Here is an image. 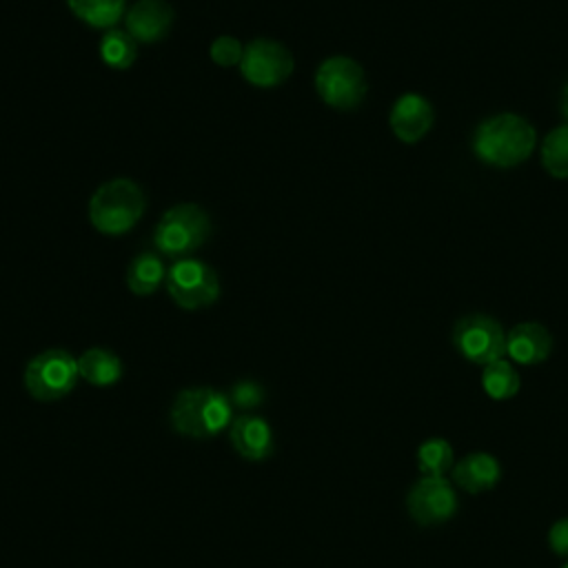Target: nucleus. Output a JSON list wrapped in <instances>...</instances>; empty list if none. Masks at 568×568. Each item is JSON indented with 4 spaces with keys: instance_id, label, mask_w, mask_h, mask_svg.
<instances>
[{
    "instance_id": "nucleus-1",
    "label": "nucleus",
    "mask_w": 568,
    "mask_h": 568,
    "mask_svg": "<svg viewBox=\"0 0 568 568\" xmlns=\"http://www.w3.org/2000/svg\"><path fill=\"white\" fill-rule=\"evenodd\" d=\"M537 144L535 126L517 113H495L473 133V153L488 166L510 169L526 162Z\"/></svg>"
},
{
    "instance_id": "nucleus-2",
    "label": "nucleus",
    "mask_w": 568,
    "mask_h": 568,
    "mask_svg": "<svg viewBox=\"0 0 568 568\" xmlns=\"http://www.w3.org/2000/svg\"><path fill=\"white\" fill-rule=\"evenodd\" d=\"M169 419L180 435L191 439H209L231 426L233 404L229 395L211 386L184 388L175 395Z\"/></svg>"
},
{
    "instance_id": "nucleus-3",
    "label": "nucleus",
    "mask_w": 568,
    "mask_h": 568,
    "mask_svg": "<svg viewBox=\"0 0 568 568\" xmlns=\"http://www.w3.org/2000/svg\"><path fill=\"white\" fill-rule=\"evenodd\" d=\"M144 206L146 200L140 184L129 178H115L93 191L89 220L93 229L104 235H122L140 222Z\"/></svg>"
},
{
    "instance_id": "nucleus-4",
    "label": "nucleus",
    "mask_w": 568,
    "mask_h": 568,
    "mask_svg": "<svg viewBox=\"0 0 568 568\" xmlns=\"http://www.w3.org/2000/svg\"><path fill=\"white\" fill-rule=\"evenodd\" d=\"M211 235V217L195 202H180L162 213L153 231V246L160 255L182 260L197 251Z\"/></svg>"
},
{
    "instance_id": "nucleus-5",
    "label": "nucleus",
    "mask_w": 568,
    "mask_h": 568,
    "mask_svg": "<svg viewBox=\"0 0 568 568\" xmlns=\"http://www.w3.org/2000/svg\"><path fill=\"white\" fill-rule=\"evenodd\" d=\"M80 379L78 359L64 348H47L31 357L22 373L24 390L38 402L67 397Z\"/></svg>"
},
{
    "instance_id": "nucleus-6",
    "label": "nucleus",
    "mask_w": 568,
    "mask_h": 568,
    "mask_svg": "<svg viewBox=\"0 0 568 568\" xmlns=\"http://www.w3.org/2000/svg\"><path fill=\"white\" fill-rule=\"evenodd\" d=\"M366 89L364 69L348 55H331L315 71V91L333 109H357L366 98Z\"/></svg>"
},
{
    "instance_id": "nucleus-7",
    "label": "nucleus",
    "mask_w": 568,
    "mask_h": 568,
    "mask_svg": "<svg viewBox=\"0 0 568 568\" xmlns=\"http://www.w3.org/2000/svg\"><path fill=\"white\" fill-rule=\"evenodd\" d=\"M164 284L171 300L184 311L204 308L220 297L217 273L209 264L193 257L175 260L166 268Z\"/></svg>"
},
{
    "instance_id": "nucleus-8",
    "label": "nucleus",
    "mask_w": 568,
    "mask_h": 568,
    "mask_svg": "<svg viewBox=\"0 0 568 568\" xmlns=\"http://www.w3.org/2000/svg\"><path fill=\"white\" fill-rule=\"evenodd\" d=\"M453 344L464 359L486 366L506 355V331L495 317L470 313L455 322Z\"/></svg>"
},
{
    "instance_id": "nucleus-9",
    "label": "nucleus",
    "mask_w": 568,
    "mask_h": 568,
    "mask_svg": "<svg viewBox=\"0 0 568 568\" xmlns=\"http://www.w3.org/2000/svg\"><path fill=\"white\" fill-rule=\"evenodd\" d=\"M295 69L293 53L277 40L257 38L244 44L240 73L242 78L260 89H271L288 80Z\"/></svg>"
},
{
    "instance_id": "nucleus-10",
    "label": "nucleus",
    "mask_w": 568,
    "mask_h": 568,
    "mask_svg": "<svg viewBox=\"0 0 568 568\" xmlns=\"http://www.w3.org/2000/svg\"><path fill=\"white\" fill-rule=\"evenodd\" d=\"M406 510L419 526H437L457 513V490L450 479L422 475L406 493Z\"/></svg>"
},
{
    "instance_id": "nucleus-11",
    "label": "nucleus",
    "mask_w": 568,
    "mask_h": 568,
    "mask_svg": "<svg viewBox=\"0 0 568 568\" xmlns=\"http://www.w3.org/2000/svg\"><path fill=\"white\" fill-rule=\"evenodd\" d=\"M435 122V111L433 104L419 95V93H402L388 113V124L390 131L397 140L406 142V144H415L422 138H426V133L430 131Z\"/></svg>"
},
{
    "instance_id": "nucleus-12",
    "label": "nucleus",
    "mask_w": 568,
    "mask_h": 568,
    "mask_svg": "<svg viewBox=\"0 0 568 568\" xmlns=\"http://www.w3.org/2000/svg\"><path fill=\"white\" fill-rule=\"evenodd\" d=\"M173 24V7L164 0H138L124 13L126 33L142 44L160 42Z\"/></svg>"
},
{
    "instance_id": "nucleus-13",
    "label": "nucleus",
    "mask_w": 568,
    "mask_h": 568,
    "mask_svg": "<svg viewBox=\"0 0 568 568\" xmlns=\"http://www.w3.org/2000/svg\"><path fill=\"white\" fill-rule=\"evenodd\" d=\"M552 351V335L539 322H519L506 333V355L521 366L541 364Z\"/></svg>"
},
{
    "instance_id": "nucleus-14",
    "label": "nucleus",
    "mask_w": 568,
    "mask_h": 568,
    "mask_svg": "<svg viewBox=\"0 0 568 568\" xmlns=\"http://www.w3.org/2000/svg\"><path fill=\"white\" fill-rule=\"evenodd\" d=\"M229 439L235 453L248 462H262L273 453V430L260 415L235 417L229 426Z\"/></svg>"
},
{
    "instance_id": "nucleus-15",
    "label": "nucleus",
    "mask_w": 568,
    "mask_h": 568,
    "mask_svg": "<svg viewBox=\"0 0 568 568\" xmlns=\"http://www.w3.org/2000/svg\"><path fill=\"white\" fill-rule=\"evenodd\" d=\"M450 475H453L455 488L477 495V493H486L493 486H497V481L501 477V466H499L497 457H493L490 453L477 450V453H468L459 462H455L450 468Z\"/></svg>"
},
{
    "instance_id": "nucleus-16",
    "label": "nucleus",
    "mask_w": 568,
    "mask_h": 568,
    "mask_svg": "<svg viewBox=\"0 0 568 568\" xmlns=\"http://www.w3.org/2000/svg\"><path fill=\"white\" fill-rule=\"evenodd\" d=\"M78 371L91 386H111L122 377V362L113 351L93 346L78 357Z\"/></svg>"
},
{
    "instance_id": "nucleus-17",
    "label": "nucleus",
    "mask_w": 568,
    "mask_h": 568,
    "mask_svg": "<svg viewBox=\"0 0 568 568\" xmlns=\"http://www.w3.org/2000/svg\"><path fill=\"white\" fill-rule=\"evenodd\" d=\"M166 280V266L158 253H140L129 262L126 286L135 295H151Z\"/></svg>"
},
{
    "instance_id": "nucleus-18",
    "label": "nucleus",
    "mask_w": 568,
    "mask_h": 568,
    "mask_svg": "<svg viewBox=\"0 0 568 568\" xmlns=\"http://www.w3.org/2000/svg\"><path fill=\"white\" fill-rule=\"evenodd\" d=\"M71 13L93 29H113L124 16L126 0H67Z\"/></svg>"
},
{
    "instance_id": "nucleus-19",
    "label": "nucleus",
    "mask_w": 568,
    "mask_h": 568,
    "mask_svg": "<svg viewBox=\"0 0 568 568\" xmlns=\"http://www.w3.org/2000/svg\"><path fill=\"white\" fill-rule=\"evenodd\" d=\"M519 386H521V379L517 368L504 357L486 364L481 371V388L486 390L488 397L497 402L515 397L519 393Z\"/></svg>"
},
{
    "instance_id": "nucleus-20",
    "label": "nucleus",
    "mask_w": 568,
    "mask_h": 568,
    "mask_svg": "<svg viewBox=\"0 0 568 568\" xmlns=\"http://www.w3.org/2000/svg\"><path fill=\"white\" fill-rule=\"evenodd\" d=\"M100 58L111 69H129L138 58V42L126 29H106L100 40Z\"/></svg>"
},
{
    "instance_id": "nucleus-21",
    "label": "nucleus",
    "mask_w": 568,
    "mask_h": 568,
    "mask_svg": "<svg viewBox=\"0 0 568 568\" xmlns=\"http://www.w3.org/2000/svg\"><path fill=\"white\" fill-rule=\"evenodd\" d=\"M541 166L557 180L568 178V122L555 126L541 142Z\"/></svg>"
},
{
    "instance_id": "nucleus-22",
    "label": "nucleus",
    "mask_w": 568,
    "mask_h": 568,
    "mask_svg": "<svg viewBox=\"0 0 568 568\" xmlns=\"http://www.w3.org/2000/svg\"><path fill=\"white\" fill-rule=\"evenodd\" d=\"M455 464L453 446L442 437H430L417 448V468L422 475L442 477Z\"/></svg>"
},
{
    "instance_id": "nucleus-23",
    "label": "nucleus",
    "mask_w": 568,
    "mask_h": 568,
    "mask_svg": "<svg viewBox=\"0 0 568 568\" xmlns=\"http://www.w3.org/2000/svg\"><path fill=\"white\" fill-rule=\"evenodd\" d=\"M211 60L217 67H240L242 62V53H244V44L233 38V36H220L211 42Z\"/></svg>"
},
{
    "instance_id": "nucleus-24",
    "label": "nucleus",
    "mask_w": 568,
    "mask_h": 568,
    "mask_svg": "<svg viewBox=\"0 0 568 568\" xmlns=\"http://www.w3.org/2000/svg\"><path fill=\"white\" fill-rule=\"evenodd\" d=\"M233 408H255L264 402V390L257 382H251V379H242L237 382L233 388H231V395H229Z\"/></svg>"
},
{
    "instance_id": "nucleus-25",
    "label": "nucleus",
    "mask_w": 568,
    "mask_h": 568,
    "mask_svg": "<svg viewBox=\"0 0 568 568\" xmlns=\"http://www.w3.org/2000/svg\"><path fill=\"white\" fill-rule=\"evenodd\" d=\"M548 546L555 555L568 559V517H564L550 526Z\"/></svg>"
},
{
    "instance_id": "nucleus-26",
    "label": "nucleus",
    "mask_w": 568,
    "mask_h": 568,
    "mask_svg": "<svg viewBox=\"0 0 568 568\" xmlns=\"http://www.w3.org/2000/svg\"><path fill=\"white\" fill-rule=\"evenodd\" d=\"M559 111H561V115L566 118V122H568V84L561 89V98H559Z\"/></svg>"
},
{
    "instance_id": "nucleus-27",
    "label": "nucleus",
    "mask_w": 568,
    "mask_h": 568,
    "mask_svg": "<svg viewBox=\"0 0 568 568\" xmlns=\"http://www.w3.org/2000/svg\"><path fill=\"white\" fill-rule=\"evenodd\" d=\"M561 568H568V561H566V564H564V566H561Z\"/></svg>"
}]
</instances>
